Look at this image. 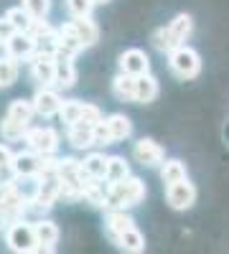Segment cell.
<instances>
[{
    "mask_svg": "<svg viewBox=\"0 0 229 254\" xmlns=\"http://www.w3.org/2000/svg\"><path fill=\"white\" fill-rule=\"evenodd\" d=\"M59 181H61V196L64 198H81L84 196V188L92 181L84 168H81V160L76 158H61L59 160Z\"/></svg>",
    "mask_w": 229,
    "mask_h": 254,
    "instance_id": "cell-1",
    "label": "cell"
},
{
    "mask_svg": "<svg viewBox=\"0 0 229 254\" xmlns=\"http://www.w3.org/2000/svg\"><path fill=\"white\" fill-rule=\"evenodd\" d=\"M148 188H145L143 178L130 176L122 183H110V198H107V208H133L138 203L145 201Z\"/></svg>",
    "mask_w": 229,
    "mask_h": 254,
    "instance_id": "cell-2",
    "label": "cell"
},
{
    "mask_svg": "<svg viewBox=\"0 0 229 254\" xmlns=\"http://www.w3.org/2000/svg\"><path fill=\"white\" fill-rule=\"evenodd\" d=\"M168 69L173 76L189 81V79H196L201 74V56L196 49H191L189 44L186 46H178L168 54Z\"/></svg>",
    "mask_w": 229,
    "mask_h": 254,
    "instance_id": "cell-3",
    "label": "cell"
},
{
    "mask_svg": "<svg viewBox=\"0 0 229 254\" xmlns=\"http://www.w3.org/2000/svg\"><path fill=\"white\" fill-rule=\"evenodd\" d=\"M5 244L13 254H33V249L38 247V237H36V229L31 221L18 219L13 224H8L5 229Z\"/></svg>",
    "mask_w": 229,
    "mask_h": 254,
    "instance_id": "cell-4",
    "label": "cell"
},
{
    "mask_svg": "<svg viewBox=\"0 0 229 254\" xmlns=\"http://www.w3.org/2000/svg\"><path fill=\"white\" fill-rule=\"evenodd\" d=\"M26 145L28 150L38 153V155H56L59 145H61V137L54 127L44 125V127H31L28 135H26Z\"/></svg>",
    "mask_w": 229,
    "mask_h": 254,
    "instance_id": "cell-5",
    "label": "cell"
},
{
    "mask_svg": "<svg viewBox=\"0 0 229 254\" xmlns=\"http://www.w3.org/2000/svg\"><path fill=\"white\" fill-rule=\"evenodd\" d=\"M133 158L145 168H160L163 160H165V150L153 137H140V140L133 142Z\"/></svg>",
    "mask_w": 229,
    "mask_h": 254,
    "instance_id": "cell-6",
    "label": "cell"
},
{
    "mask_svg": "<svg viewBox=\"0 0 229 254\" xmlns=\"http://www.w3.org/2000/svg\"><path fill=\"white\" fill-rule=\"evenodd\" d=\"M165 201L173 211H189L196 203V186L189 178L165 186Z\"/></svg>",
    "mask_w": 229,
    "mask_h": 254,
    "instance_id": "cell-7",
    "label": "cell"
},
{
    "mask_svg": "<svg viewBox=\"0 0 229 254\" xmlns=\"http://www.w3.org/2000/svg\"><path fill=\"white\" fill-rule=\"evenodd\" d=\"M31 79L38 84V89L54 87V84H56V56H51V54H36L31 59Z\"/></svg>",
    "mask_w": 229,
    "mask_h": 254,
    "instance_id": "cell-8",
    "label": "cell"
},
{
    "mask_svg": "<svg viewBox=\"0 0 229 254\" xmlns=\"http://www.w3.org/2000/svg\"><path fill=\"white\" fill-rule=\"evenodd\" d=\"M33 107H36V115L38 117H56L61 112V107H64V99H61L59 89L56 87H44V89H38L33 94Z\"/></svg>",
    "mask_w": 229,
    "mask_h": 254,
    "instance_id": "cell-9",
    "label": "cell"
},
{
    "mask_svg": "<svg viewBox=\"0 0 229 254\" xmlns=\"http://www.w3.org/2000/svg\"><path fill=\"white\" fill-rule=\"evenodd\" d=\"M117 66L122 74H130V76H143V74H151V59L143 49H128L122 51L117 59Z\"/></svg>",
    "mask_w": 229,
    "mask_h": 254,
    "instance_id": "cell-10",
    "label": "cell"
},
{
    "mask_svg": "<svg viewBox=\"0 0 229 254\" xmlns=\"http://www.w3.org/2000/svg\"><path fill=\"white\" fill-rule=\"evenodd\" d=\"M5 56L15 59V61H31L36 56V38L31 33H13L5 44Z\"/></svg>",
    "mask_w": 229,
    "mask_h": 254,
    "instance_id": "cell-11",
    "label": "cell"
},
{
    "mask_svg": "<svg viewBox=\"0 0 229 254\" xmlns=\"http://www.w3.org/2000/svg\"><path fill=\"white\" fill-rule=\"evenodd\" d=\"M41 165H44V155L33 150H23L13 158V178H28V176H41Z\"/></svg>",
    "mask_w": 229,
    "mask_h": 254,
    "instance_id": "cell-12",
    "label": "cell"
},
{
    "mask_svg": "<svg viewBox=\"0 0 229 254\" xmlns=\"http://www.w3.org/2000/svg\"><path fill=\"white\" fill-rule=\"evenodd\" d=\"M165 31H168V41H171L173 49L186 46V41L191 38V31H194V18L189 13H178L171 23L165 26Z\"/></svg>",
    "mask_w": 229,
    "mask_h": 254,
    "instance_id": "cell-13",
    "label": "cell"
},
{
    "mask_svg": "<svg viewBox=\"0 0 229 254\" xmlns=\"http://www.w3.org/2000/svg\"><path fill=\"white\" fill-rule=\"evenodd\" d=\"M67 140L74 150H89L94 147V125L87 122H74L67 127Z\"/></svg>",
    "mask_w": 229,
    "mask_h": 254,
    "instance_id": "cell-14",
    "label": "cell"
},
{
    "mask_svg": "<svg viewBox=\"0 0 229 254\" xmlns=\"http://www.w3.org/2000/svg\"><path fill=\"white\" fill-rule=\"evenodd\" d=\"M76 84V66L74 59L67 54H56V89H72Z\"/></svg>",
    "mask_w": 229,
    "mask_h": 254,
    "instance_id": "cell-15",
    "label": "cell"
},
{
    "mask_svg": "<svg viewBox=\"0 0 229 254\" xmlns=\"http://www.w3.org/2000/svg\"><path fill=\"white\" fill-rule=\"evenodd\" d=\"M112 242H115V247L122 254H143L145 252V237H143V231L138 226L122 231V234H117Z\"/></svg>",
    "mask_w": 229,
    "mask_h": 254,
    "instance_id": "cell-16",
    "label": "cell"
},
{
    "mask_svg": "<svg viewBox=\"0 0 229 254\" xmlns=\"http://www.w3.org/2000/svg\"><path fill=\"white\" fill-rule=\"evenodd\" d=\"M135 226V219L130 216L128 208H110V214L105 216V229L110 239H115L117 234H122V231H128Z\"/></svg>",
    "mask_w": 229,
    "mask_h": 254,
    "instance_id": "cell-17",
    "label": "cell"
},
{
    "mask_svg": "<svg viewBox=\"0 0 229 254\" xmlns=\"http://www.w3.org/2000/svg\"><path fill=\"white\" fill-rule=\"evenodd\" d=\"M81 51H84V44L79 41L76 31L72 28V23H64L59 28V54H67V56L76 59Z\"/></svg>",
    "mask_w": 229,
    "mask_h": 254,
    "instance_id": "cell-18",
    "label": "cell"
},
{
    "mask_svg": "<svg viewBox=\"0 0 229 254\" xmlns=\"http://www.w3.org/2000/svg\"><path fill=\"white\" fill-rule=\"evenodd\" d=\"M69 23H72V28L76 31L79 41H81V44H84V49L94 46L97 41H99V26L94 23L92 18H72Z\"/></svg>",
    "mask_w": 229,
    "mask_h": 254,
    "instance_id": "cell-19",
    "label": "cell"
},
{
    "mask_svg": "<svg viewBox=\"0 0 229 254\" xmlns=\"http://www.w3.org/2000/svg\"><path fill=\"white\" fill-rule=\"evenodd\" d=\"M135 89H138V76H130V74L120 71L112 79V94L120 102H135Z\"/></svg>",
    "mask_w": 229,
    "mask_h": 254,
    "instance_id": "cell-20",
    "label": "cell"
},
{
    "mask_svg": "<svg viewBox=\"0 0 229 254\" xmlns=\"http://www.w3.org/2000/svg\"><path fill=\"white\" fill-rule=\"evenodd\" d=\"M107 163H110V155H105V153H89L84 160H81V168H84V173L92 181H105L107 178Z\"/></svg>",
    "mask_w": 229,
    "mask_h": 254,
    "instance_id": "cell-21",
    "label": "cell"
},
{
    "mask_svg": "<svg viewBox=\"0 0 229 254\" xmlns=\"http://www.w3.org/2000/svg\"><path fill=\"white\" fill-rule=\"evenodd\" d=\"M84 198L89 206H94V208H107V198H110V183L105 181H89L87 183V188H84Z\"/></svg>",
    "mask_w": 229,
    "mask_h": 254,
    "instance_id": "cell-22",
    "label": "cell"
},
{
    "mask_svg": "<svg viewBox=\"0 0 229 254\" xmlns=\"http://www.w3.org/2000/svg\"><path fill=\"white\" fill-rule=\"evenodd\" d=\"M186 178H189V171H186V163L183 160H178V158H165L163 160V165H160V181L165 186L186 181Z\"/></svg>",
    "mask_w": 229,
    "mask_h": 254,
    "instance_id": "cell-23",
    "label": "cell"
},
{
    "mask_svg": "<svg viewBox=\"0 0 229 254\" xmlns=\"http://www.w3.org/2000/svg\"><path fill=\"white\" fill-rule=\"evenodd\" d=\"M28 130H31V125H26V122H18V120H13V117H3L0 120V137H3L5 142H18V140H26V135H28Z\"/></svg>",
    "mask_w": 229,
    "mask_h": 254,
    "instance_id": "cell-24",
    "label": "cell"
},
{
    "mask_svg": "<svg viewBox=\"0 0 229 254\" xmlns=\"http://www.w3.org/2000/svg\"><path fill=\"white\" fill-rule=\"evenodd\" d=\"M158 94H160V87H158V79H155L153 74H143V76H138L135 102H140V104H151Z\"/></svg>",
    "mask_w": 229,
    "mask_h": 254,
    "instance_id": "cell-25",
    "label": "cell"
},
{
    "mask_svg": "<svg viewBox=\"0 0 229 254\" xmlns=\"http://www.w3.org/2000/svg\"><path fill=\"white\" fill-rule=\"evenodd\" d=\"M107 125H110V132H112V140L115 142H122V140H128L133 135V122L128 115H122V112H115L110 117H105Z\"/></svg>",
    "mask_w": 229,
    "mask_h": 254,
    "instance_id": "cell-26",
    "label": "cell"
},
{
    "mask_svg": "<svg viewBox=\"0 0 229 254\" xmlns=\"http://www.w3.org/2000/svg\"><path fill=\"white\" fill-rule=\"evenodd\" d=\"M5 18L13 23V28H15L18 33H31V31H33V26H36V20L31 18V13H28L23 5L8 8V10H5Z\"/></svg>",
    "mask_w": 229,
    "mask_h": 254,
    "instance_id": "cell-27",
    "label": "cell"
},
{
    "mask_svg": "<svg viewBox=\"0 0 229 254\" xmlns=\"http://www.w3.org/2000/svg\"><path fill=\"white\" fill-rule=\"evenodd\" d=\"M8 117H13V120H18V122H26V125H31V120H33V115H36V107H33V99H13L10 104H8V112H5Z\"/></svg>",
    "mask_w": 229,
    "mask_h": 254,
    "instance_id": "cell-28",
    "label": "cell"
},
{
    "mask_svg": "<svg viewBox=\"0 0 229 254\" xmlns=\"http://www.w3.org/2000/svg\"><path fill=\"white\" fill-rule=\"evenodd\" d=\"M20 74V61L10 59V56H0V89H8L18 81Z\"/></svg>",
    "mask_w": 229,
    "mask_h": 254,
    "instance_id": "cell-29",
    "label": "cell"
},
{
    "mask_svg": "<svg viewBox=\"0 0 229 254\" xmlns=\"http://www.w3.org/2000/svg\"><path fill=\"white\" fill-rule=\"evenodd\" d=\"M33 229H36L38 244H51V247H56L61 231H59V226H56L51 219H38V221H33Z\"/></svg>",
    "mask_w": 229,
    "mask_h": 254,
    "instance_id": "cell-30",
    "label": "cell"
},
{
    "mask_svg": "<svg viewBox=\"0 0 229 254\" xmlns=\"http://www.w3.org/2000/svg\"><path fill=\"white\" fill-rule=\"evenodd\" d=\"M130 165L122 155H110V163H107V183H122L125 178H130Z\"/></svg>",
    "mask_w": 229,
    "mask_h": 254,
    "instance_id": "cell-31",
    "label": "cell"
},
{
    "mask_svg": "<svg viewBox=\"0 0 229 254\" xmlns=\"http://www.w3.org/2000/svg\"><path fill=\"white\" fill-rule=\"evenodd\" d=\"M81 110H84V102H79V99H64V107H61L59 117H61V122L69 127V125H74V122L81 120Z\"/></svg>",
    "mask_w": 229,
    "mask_h": 254,
    "instance_id": "cell-32",
    "label": "cell"
},
{
    "mask_svg": "<svg viewBox=\"0 0 229 254\" xmlns=\"http://www.w3.org/2000/svg\"><path fill=\"white\" fill-rule=\"evenodd\" d=\"M20 5L31 13L33 20H46L51 13V0H20Z\"/></svg>",
    "mask_w": 229,
    "mask_h": 254,
    "instance_id": "cell-33",
    "label": "cell"
},
{
    "mask_svg": "<svg viewBox=\"0 0 229 254\" xmlns=\"http://www.w3.org/2000/svg\"><path fill=\"white\" fill-rule=\"evenodd\" d=\"M64 5L72 18H92V10L97 3L94 0H64Z\"/></svg>",
    "mask_w": 229,
    "mask_h": 254,
    "instance_id": "cell-34",
    "label": "cell"
},
{
    "mask_svg": "<svg viewBox=\"0 0 229 254\" xmlns=\"http://www.w3.org/2000/svg\"><path fill=\"white\" fill-rule=\"evenodd\" d=\"M151 41H153V49H155V51H160V54H171V51H173L171 41H168V31H165V26L155 28V31H153V36H151Z\"/></svg>",
    "mask_w": 229,
    "mask_h": 254,
    "instance_id": "cell-35",
    "label": "cell"
},
{
    "mask_svg": "<svg viewBox=\"0 0 229 254\" xmlns=\"http://www.w3.org/2000/svg\"><path fill=\"white\" fill-rule=\"evenodd\" d=\"M94 145H97V147H107V145H115L107 120H102L99 125H94Z\"/></svg>",
    "mask_w": 229,
    "mask_h": 254,
    "instance_id": "cell-36",
    "label": "cell"
},
{
    "mask_svg": "<svg viewBox=\"0 0 229 254\" xmlns=\"http://www.w3.org/2000/svg\"><path fill=\"white\" fill-rule=\"evenodd\" d=\"M102 120H105V115H102V110L97 107V104L84 102V110H81V120H79V122H87V125H99Z\"/></svg>",
    "mask_w": 229,
    "mask_h": 254,
    "instance_id": "cell-37",
    "label": "cell"
},
{
    "mask_svg": "<svg viewBox=\"0 0 229 254\" xmlns=\"http://www.w3.org/2000/svg\"><path fill=\"white\" fill-rule=\"evenodd\" d=\"M13 33H18L15 28H13V23H10V20L3 15V18H0V41H3V44H5V41L13 36Z\"/></svg>",
    "mask_w": 229,
    "mask_h": 254,
    "instance_id": "cell-38",
    "label": "cell"
},
{
    "mask_svg": "<svg viewBox=\"0 0 229 254\" xmlns=\"http://www.w3.org/2000/svg\"><path fill=\"white\" fill-rule=\"evenodd\" d=\"M33 254H56V247H51V244H38V247L33 249Z\"/></svg>",
    "mask_w": 229,
    "mask_h": 254,
    "instance_id": "cell-39",
    "label": "cell"
},
{
    "mask_svg": "<svg viewBox=\"0 0 229 254\" xmlns=\"http://www.w3.org/2000/svg\"><path fill=\"white\" fill-rule=\"evenodd\" d=\"M3 224H8V219H5L3 214H0V229H3Z\"/></svg>",
    "mask_w": 229,
    "mask_h": 254,
    "instance_id": "cell-40",
    "label": "cell"
},
{
    "mask_svg": "<svg viewBox=\"0 0 229 254\" xmlns=\"http://www.w3.org/2000/svg\"><path fill=\"white\" fill-rule=\"evenodd\" d=\"M94 3H97V5H107V3H110V0H94Z\"/></svg>",
    "mask_w": 229,
    "mask_h": 254,
    "instance_id": "cell-41",
    "label": "cell"
},
{
    "mask_svg": "<svg viewBox=\"0 0 229 254\" xmlns=\"http://www.w3.org/2000/svg\"><path fill=\"white\" fill-rule=\"evenodd\" d=\"M0 46H3V41H0Z\"/></svg>",
    "mask_w": 229,
    "mask_h": 254,
    "instance_id": "cell-42",
    "label": "cell"
}]
</instances>
